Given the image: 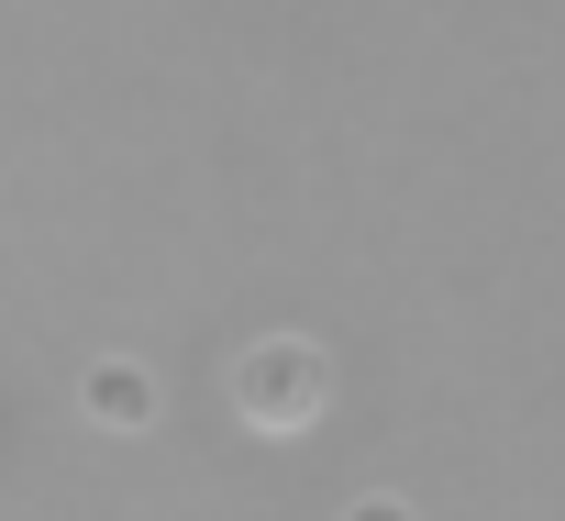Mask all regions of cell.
Returning a JSON list of instances; mask_svg holds the SVG:
<instances>
[{
  "label": "cell",
  "instance_id": "cell-3",
  "mask_svg": "<svg viewBox=\"0 0 565 521\" xmlns=\"http://www.w3.org/2000/svg\"><path fill=\"white\" fill-rule=\"evenodd\" d=\"M344 521H422L411 499H388V488H366V499H344Z\"/></svg>",
  "mask_w": 565,
  "mask_h": 521
},
{
  "label": "cell",
  "instance_id": "cell-2",
  "mask_svg": "<svg viewBox=\"0 0 565 521\" xmlns=\"http://www.w3.org/2000/svg\"><path fill=\"white\" fill-rule=\"evenodd\" d=\"M78 411H89L100 433H156L167 389H156V366H145V355H100V366L78 378Z\"/></svg>",
  "mask_w": 565,
  "mask_h": 521
},
{
  "label": "cell",
  "instance_id": "cell-1",
  "mask_svg": "<svg viewBox=\"0 0 565 521\" xmlns=\"http://www.w3.org/2000/svg\"><path fill=\"white\" fill-rule=\"evenodd\" d=\"M233 422L244 433H277V444H300L322 411H333V344L322 333H255L233 344Z\"/></svg>",
  "mask_w": 565,
  "mask_h": 521
}]
</instances>
